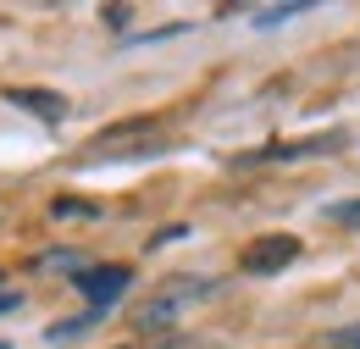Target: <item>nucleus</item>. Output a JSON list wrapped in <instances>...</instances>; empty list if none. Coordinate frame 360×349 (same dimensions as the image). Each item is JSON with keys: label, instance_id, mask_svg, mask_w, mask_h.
<instances>
[{"label": "nucleus", "instance_id": "nucleus-1", "mask_svg": "<svg viewBox=\"0 0 360 349\" xmlns=\"http://www.w3.org/2000/svg\"><path fill=\"white\" fill-rule=\"evenodd\" d=\"M211 288H217L211 277H172V283H161V288L150 294V305H139L134 327H139V333H167L188 305L211 300Z\"/></svg>", "mask_w": 360, "mask_h": 349}, {"label": "nucleus", "instance_id": "nucleus-2", "mask_svg": "<svg viewBox=\"0 0 360 349\" xmlns=\"http://www.w3.org/2000/svg\"><path fill=\"white\" fill-rule=\"evenodd\" d=\"M161 144V133L150 128V122H122V128L100 133L89 150H84V161H139V156H150Z\"/></svg>", "mask_w": 360, "mask_h": 349}, {"label": "nucleus", "instance_id": "nucleus-3", "mask_svg": "<svg viewBox=\"0 0 360 349\" xmlns=\"http://www.w3.org/2000/svg\"><path fill=\"white\" fill-rule=\"evenodd\" d=\"M72 283L84 288V300H89V305H117V300H122V288L134 283V272H128V266H84Z\"/></svg>", "mask_w": 360, "mask_h": 349}, {"label": "nucleus", "instance_id": "nucleus-4", "mask_svg": "<svg viewBox=\"0 0 360 349\" xmlns=\"http://www.w3.org/2000/svg\"><path fill=\"white\" fill-rule=\"evenodd\" d=\"M294 255H300V239H288V233H271V239H255V244L244 250V272L271 277V272L294 266Z\"/></svg>", "mask_w": 360, "mask_h": 349}, {"label": "nucleus", "instance_id": "nucleus-5", "mask_svg": "<svg viewBox=\"0 0 360 349\" xmlns=\"http://www.w3.org/2000/svg\"><path fill=\"white\" fill-rule=\"evenodd\" d=\"M6 100L22 106V111H34V117H45V122H61V117H67V100L50 94V89H6Z\"/></svg>", "mask_w": 360, "mask_h": 349}, {"label": "nucleus", "instance_id": "nucleus-6", "mask_svg": "<svg viewBox=\"0 0 360 349\" xmlns=\"http://www.w3.org/2000/svg\"><path fill=\"white\" fill-rule=\"evenodd\" d=\"M327 217H333V222H344V227H360V200H344V205H333Z\"/></svg>", "mask_w": 360, "mask_h": 349}, {"label": "nucleus", "instance_id": "nucleus-7", "mask_svg": "<svg viewBox=\"0 0 360 349\" xmlns=\"http://www.w3.org/2000/svg\"><path fill=\"white\" fill-rule=\"evenodd\" d=\"M294 11H305V6H266V11H255V23H261V28H271V23L294 17Z\"/></svg>", "mask_w": 360, "mask_h": 349}, {"label": "nucleus", "instance_id": "nucleus-8", "mask_svg": "<svg viewBox=\"0 0 360 349\" xmlns=\"http://www.w3.org/2000/svg\"><path fill=\"white\" fill-rule=\"evenodd\" d=\"M338 344H344V349H360V327H344V333H338Z\"/></svg>", "mask_w": 360, "mask_h": 349}, {"label": "nucleus", "instance_id": "nucleus-9", "mask_svg": "<svg viewBox=\"0 0 360 349\" xmlns=\"http://www.w3.org/2000/svg\"><path fill=\"white\" fill-rule=\"evenodd\" d=\"M0 310H17V294H0Z\"/></svg>", "mask_w": 360, "mask_h": 349}, {"label": "nucleus", "instance_id": "nucleus-10", "mask_svg": "<svg viewBox=\"0 0 360 349\" xmlns=\"http://www.w3.org/2000/svg\"><path fill=\"white\" fill-rule=\"evenodd\" d=\"M0 349H6V344H0Z\"/></svg>", "mask_w": 360, "mask_h": 349}]
</instances>
